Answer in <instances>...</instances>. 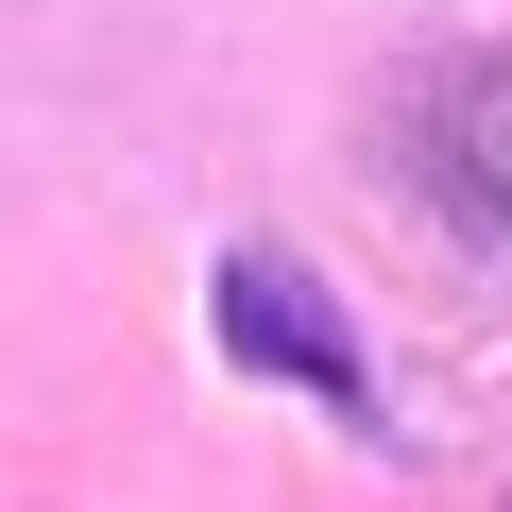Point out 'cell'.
<instances>
[{
	"mask_svg": "<svg viewBox=\"0 0 512 512\" xmlns=\"http://www.w3.org/2000/svg\"><path fill=\"white\" fill-rule=\"evenodd\" d=\"M205 325H222V359H256V376H291L308 410H376V359H359V325L308 291V256H222L205 274Z\"/></svg>",
	"mask_w": 512,
	"mask_h": 512,
	"instance_id": "6da1fadb",
	"label": "cell"
},
{
	"mask_svg": "<svg viewBox=\"0 0 512 512\" xmlns=\"http://www.w3.org/2000/svg\"><path fill=\"white\" fill-rule=\"evenodd\" d=\"M444 188H461L478 222H512V69L461 86V120H444Z\"/></svg>",
	"mask_w": 512,
	"mask_h": 512,
	"instance_id": "7a4b0ae2",
	"label": "cell"
}]
</instances>
